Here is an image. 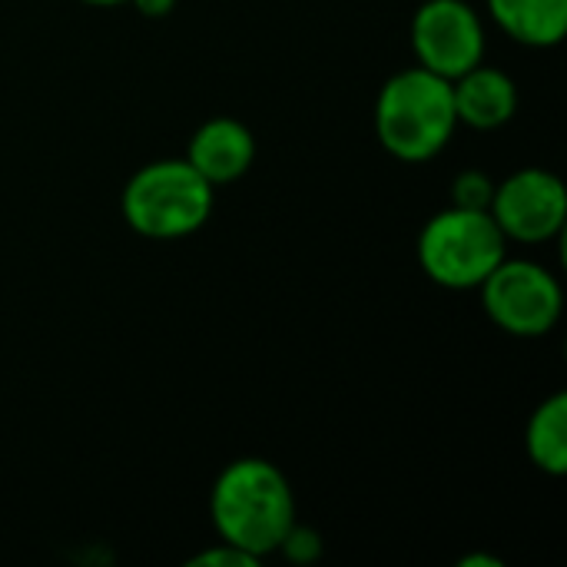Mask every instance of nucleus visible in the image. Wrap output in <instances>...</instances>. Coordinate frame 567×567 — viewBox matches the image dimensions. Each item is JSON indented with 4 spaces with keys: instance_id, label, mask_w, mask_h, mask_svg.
I'll return each instance as SVG.
<instances>
[{
    "instance_id": "0eeeda50",
    "label": "nucleus",
    "mask_w": 567,
    "mask_h": 567,
    "mask_svg": "<svg viewBox=\"0 0 567 567\" xmlns=\"http://www.w3.org/2000/svg\"><path fill=\"white\" fill-rule=\"evenodd\" d=\"M492 219L515 243H548L565 229L567 189L565 183L538 166L518 169L502 186H495Z\"/></svg>"
},
{
    "instance_id": "dca6fc26",
    "label": "nucleus",
    "mask_w": 567,
    "mask_h": 567,
    "mask_svg": "<svg viewBox=\"0 0 567 567\" xmlns=\"http://www.w3.org/2000/svg\"><path fill=\"white\" fill-rule=\"evenodd\" d=\"M458 567H502V561L492 555H472V558H462Z\"/></svg>"
},
{
    "instance_id": "423d86ee",
    "label": "nucleus",
    "mask_w": 567,
    "mask_h": 567,
    "mask_svg": "<svg viewBox=\"0 0 567 567\" xmlns=\"http://www.w3.org/2000/svg\"><path fill=\"white\" fill-rule=\"evenodd\" d=\"M412 50L419 66L455 80L485 60V27L465 0H425L412 17Z\"/></svg>"
},
{
    "instance_id": "6e6552de",
    "label": "nucleus",
    "mask_w": 567,
    "mask_h": 567,
    "mask_svg": "<svg viewBox=\"0 0 567 567\" xmlns=\"http://www.w3.org/2000/svg\"><path fill=\"white\" fill-rule=\"evenodd\" d=\"M186 159L213 186L236 183L239 176L249 173L256 159V136L249 133L246 123L233 116H213L193 133Z\"/></svg>"
},
{
    "instance_id": "f257e3e1",
    "label": "nucleus",
    "mask_w": 567,
    "mask_h": 567,
    "mask_svg": "<svg viewBox=\"0 0 567 567\" xmlns=\"http://www.w3.org/2000/svg\"><path fill=\"white\" fill-rule=\"evenodd\" d=\"M209 515L223 542L266 558L296 525V498L286 475L266 458H239L223 468L209 495Z\"/></svg>"
},
{
    "instance_id": "f8f14e48",
    "label": "nucleus",
    "mask_w": 567,
    "mask_h": 567,
    "mask_svg": "<svg viewBox=\"0 0 567 567\" xmlns=\"http://www.w3.org/2000/svg\"><path fill=\"white\" fill-rule=\"evenodd\" d=\"M452 196H455V206H465V209H488V206H492V196H495V183H492L482 169H468V173H462V176L452 183Z\"/></svg>"
},
{
    "instance_id": "4468645a",
    "label": "nucleus",
    "mask_w": 567,
    "mask_h": 567,
    "mask_svg": "<svg viewBox=\"0 0 567 567\" xmlns=\"http://www.w3.org/2000/svg\"><path fill=\"white\" fill-rule=\"evenodd\" d=\"M259 565V558H252L249 551H243V548H236V545H229V542H223V545H216V548H209V551H203V555H196L189 567H256Z\"/></svg>"
},
{
    "instance_id": "9b49d317",
    "label": "nucleus",
    "mask_w": 567,
    "mask_h": 567,
    "mask_svg": "<svg viewBox=\"0 0 567 567\" xmlns=\"http://www.w3.org/2000/svg\"><path fill=\"white\" fill-rule=\"evenodd\" d=\"M525 449L528 458L535 462V468H542L545 475H565L567 472V395L555 392L551 399H545L532 419H528V432H525Z\"/></svg>"
},
{
    "instance_id": "ddd939ff",
    "label": "nucleus",
    "mask_w": 567,
    "mask_h": 567,
    "mask_svg": "<svg viewBox=\"0 0 567 567\" xmlns=\"http://www.w3.org/2000/svg\"><path fill=\"white\" fill-rule=\"evenodd\" d=\"M279 551H282L292 565H312V561H319V555H322V542H319V535H316L312 528L292 525V528L286 532L282 545H279Z\"/></svg>"
},
{
    "instance_id": "20e7f679",
    "label": "nucleus",
    "mask_w": 567,
    "mask_h": 567,
    "mask_svg": "<svg viewBox=\"0 0 567 567\" xmlns=\"http://www.w3.org/2000/svg\"><path fill=\"white\" fill-rule=\"evenodd\" d=\"M505 233L488 209L452 206L432 216L419 236L425 276L445 289H478L505 259Z\"/></svg>"
},
{
    "instance_id": "f3484780",
    "label": "nucleus",
    "mask_w": 567,
    "mask_h": 567,
    "mask_svg": "<svg viewBox=\"0 0 567 567\" xmlns=\"http://www.w3.org/2000/svg\"><path fill=\"white\" fill-rule=\"evenodd\" d=\"M83 3H96V7H113V3H126V0H83Z\"/></svg>"
},
{
    "instance_id": "2eb2a0df",
    "label": "nucleus",
    "mask_w": 567,
    "mask_h": 567,
    "mask_svg": "<svg viewBox=\"0 0 567 567\" xmlns=\"http://www.w3.org/2000/svg\"><path fill=\"white\" fill-rule=\"evenodd\" d=\"M126 3H133L143 17H166L176 7V0H126Z\"/></svg>"
},
{
    "instance_id": "1a4fd4ad",
    "label": "nucleus",
    "mask_w": 567,
    "mask_h": 567,
    "mask_svg": "<svg viewBox=\"0 0 567 567\" xmlns=\"http://www.w3.org/2000/svg\"><path fill=\"white\" fill-rule=\"evenodd\" d=\"M452 100L458 123L472 130H498L518 110V86L505 70L482 60L452 80Z\"/></svg>"
},
{
    "instance_id": "f03ea898",
    "label": "nucleus",
    "mask_w": 567,
    "mask_h": 567,
    "mask_svg": "<svg viewBox=\"0 0 567 567\" xmlns=\"http://www.w3.org/2000/svg\"><path fill=\"white\" fill-rule=\"evenodd\" d=\"M458 126L452 80L409 66L395 73L375 103V133L382 146L405 163H425L439 156Z\"/></svg>"
},
{
    "instance_id": "39448f33",
    "label": "nucleus",
    "mask_w": 567,
    "mask_h": 567,
    "mask_svg": "<svg viewBox=\"0 0 567 567\" xmlns=\"http://www.w3.org/2000/svg\"><path fill=\"white\" fill-rule=\"evenodd\" d=\"M478 289L488 319L518 339L548 336L565 309L561 282L532 259H502Z\"/></svg>"
},
{
    "instance_id": "7ed1b4c3",
    "label": "nucleus",
    "mask_w": 567,
    "mask_h": 567,
    "mask_svg": "<svg viewBox=\"0 0 567 567\" xmlns=\"http://www.w3.org/2000/svg\"><path fill=\"white\" fill-rule=\"evenodd\" d=\"M213 213V183L189 159H159L136 169L123 189V216L146 239H179L196 233Z\"/></svg>"
},
{
    "instance_id": "9d476101",
    "label": "nucleus",
    "mask_w": 567,
    "mask_h": 567,
    "mask_svg": "<svg viewBox=\"0 0 567 567\" xmlns=\"http://www.w3.org/2000/svg\"><path fill=\"white\" fill-rule=\"evenodd\" d=\"M488 13L525 47H555L567 33V0H488Z\"/></svg>"
}]
</instances>
